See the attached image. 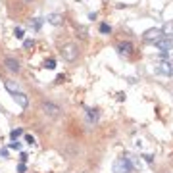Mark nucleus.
I'll list each match as a JSON object with an SVG mask.
<instances>
[{
    "label": "nucleus",
    "instance_id": "obj_1",
    "mask_svg": "<svg viewBox=\"0 0 173 173\" xmlns=\"http://www.w3.org/2000/svg\"><path fill=\"white\" fill-rule=\"evenodd\" d=\"M154 71L158 75H164V77H171L173 75V66L165 60H156L154 62Z\"/></svg>",
    "mask_w": 173,
    "mask_h": 173
},
{
    "label": "nucleus",
    "instance_id": "obj_2",
    "mask_svg": "<svg viewBox=\"0 0 173 173\" xmlns=\"http://www.w3.org/2000/svg\"><path fill=\"white\" fill-rule=\"evenodd\" d=\"M112 169L114 173H131L133 171V165H131V162L127 160V156H121V158H117L114 162V165H112Z\"/></svg>",
    "mask_w": 173,
    "mask_h": 173
},
{
    "label": "nucleus",
    "instance_id": "obj_3",
    "mask_svg": "<svg viewBox=\"0 0 173 173\" xmlns=\"http://www.w3.org/2000/svg\"><path fill=\"white\" fill-rule=\"evenodd\" d=\"M60 52H62V58H64V60H67V62H73V60H77V54H79V50H77V46L73 44V43H67V44H64Z\"/></svg>",
    "mask_w": 173,
    "mask_h": 173
},
{
    "label": "nucleus",
    "instance_id": "obj_4",
    "mask_svg": "<svg viewBox=\"0 0 173 173\" xmlns=\"http://www.w3.org/2000/svg\"><path fill=\"white\" fill-rule=\"evenodd\" d=\"M40 110H43V114L48 115V117H58V115L62 114V108L56 106V104H52V102H43Z\"/></svg>",
    "mask_w": 173,
    "mask_h": 173
},
{
    "label": "nucleus",
    "instance_id": "obj_5",
    "mask_svg": "<svg viewBox=\"0 0 173 173\" xmlns=\"http://www.w3.org/2000/svg\"><path fill=\"white\" fill-rule=\"evenodd\" d=\"M143 39L146 40V43H158L160 39H164V33H162V29H148V31H144V35H143Z\"/></svg>",
    "mask_w": 173,
    "mask_h": 173
},
{
    "label": "nucleus",
    "instance_id": "obj_6",
    "mask_svg": "<svg viewBox=\"0 0 173 173\" xmlns=\"http://www.w3.org/2000/svg\"><path fill=\"white\" fill-rule=\"evenodd\" d=\"M154 44H156V48H158V50H162V52H165V54H167V52L173 48V39L164 37V39H160L158 43H154Z\"/></svg>",
    "mask_w": 173,
    "mask_h": 173
},
{
    "label": "nucleus",
    "instance_id": "obj_7",
    "mask_svg": "<svg viewBox=\"0 0 173 173\" xmlns=\"http://www.w3.org/2000/svg\"><path fill=\"white\" fill-rule=\"evenodd\" d=\"M4 66H6L8 71H12V73H18L19 71V62L15 60L14 56H6V58H4Z\"/></svg>",
    "mask_w": 173,
    "mask_h": 173
},
{
    "label": "nucleus",
    "instance_id": "obj_8",
    "mask_svg": "<svg viewBox=\"0 0 173 173\" xmlns=\"http://www.w3.org/2000/svg\"><path fill=\"white\" fill-rule=\"evenodd\" d=\"M12 96H14V100H15V104H19V106H21V108H27V106H29V98L25 96V94H23L21 91L14 92Z\"/></svg>",
    "mask_w": 173,
    "mask_h": 173
},
{
    "label": "nucleus",
    "instance_id": "obj_9",
    "mask_svg": "<svg viewBox=\"0 0 173 173\" xmlns=\"http://www.w3.org/2000/svg\"><path fill=\"white\" fill-rule=\"evenodd\" d=\"M117 50H119V56H131V52H133V43H121V44H117Z\"/></svg>",
    "mask_w": 173,
    "mask_h": 173
},
{
    "label": "nucleus",
    "instance_id": "obj_10",
    "mask_svg": "<svg viewBox=\"0 0 173 173\" xmlns=\"http://www.w3.org/2000/svg\"><path fill=\"white\" fill-rule=\"evenodd\" d=\"M46 21L50 25H54V27H58V25L64 23V18H62V14H50L48 18H46Z\"/></svg>",
    "mask_w": 173,
    "mask_h": 173
},
{
    "label": "nucleus",
    "instance_id": "obj_11",
    "mask_svg": "<svg viewBox=\"0 0 173 173\" xmlns=\"http://www.w3.org/2000/svg\"><path fill=\"white\" fill-rule=\"evenodd\" d=\"M85 117H87V123L88 125H94V123L98 121V112H96V110H92V108H88L87 114H85Z\"/></svg>",
    "mask_w": 173,
    "mask_h": 173
},
{
    "label": "nucleus",
    "instance_id": "obj_12",
    "mask_svg": "<svg viewBox=\"0 0 173 173\" xmlns=\"http://www.w3.org/2000/svg\"><path fill=\"white\" fill-rule=\"evenodd\" d=\"M162 33H164V37L171 39V37H173V21H167L164 27H162Z\"/></svg>",
    "mask_w": 173,
    "mask_h": 173
},
{
    "label": "nucleus",
    "instance_id": "obj_13",
    "mask_svg": "<svg viewBox=\"0 0 173 173\" xmlns=\"http://www.w3.org/2000/svg\"><path fill=\"white\" fill-rule=\"evenodd\" d=\"M4 87H6V91L10 94H14V92H18L19 88H18V83H14V81H4Z\"/></svg>",
    "mask_w": 173,
    "mask_h": 173
},
{
    "label": "nucleus",
    "instance_id": "obj_14",
    "mask_svg": "<svg viewBox=\"0 0 173 173\" xmlns=\"http://www.w3.org/2000/svg\"><path fill=\"white\" fill-rule=\"evenodd\" d=\"M127 160L131 162V165H133V167H137V169H140V167H143V164H140V160H137L135 156H127Z\"/></svg>",
    "mask_w": 173,
    "mask_h": 173
},
{
    "label": "nucleus",
    "instance_id": "obj_15",
    "mask_svg": "<svg viewBox=\"0 0 173 173\" xmlns=\"http://www.w3.org/2000/svg\"><path fill=\"white\" fill-rule=\"evenodd\" d=\"M44 67L46 69H56V60L54 58H48V60L44 62Z\"/></svg>",
    "mask_w": 173,
    "mask_h": 173
},
{
    "label": "nucleus",
    "instance_id": "obj_16",
    "mask_svg": "<svg viewBox=\"0 0 173 173\" xmlns=\"http://www.w3.org/2000/svg\"><path fill=\"white\" fill-rule=\"evenodd\" d=\"M23 135V129H14L12 133H10V139L12 140H18V137H21Z\"/></svg>",
    "mask_w": 173,
    "mask_h": 173
},
{
    "label": "nucleus",
    "instance_id": "obj_17",
    "mask_svg": "<svg viewBox=\"0 0 173 173\" xmlns=\"http://www.w3.org/2000/svg\"><path fill=\"white\" fill-rule=\"evenodd\" d=\"M100 33L104 35H108V33H112V27H110L108 23H100Z\"/></svg>",
    "mask_w": 173,
    "mask_h": 173
},
{
    "label": "nucleus",
    "instance_id": "obj_18",
    "mask_svg": "<svg viewBox=\"0 0 173 173\" xmlns=\"http://www.w3.org/2000/svg\"><path fill=\"white\" fill-rule=\"evenodd\" d=\"M8 148H10V150H21V143L14 140V143H10V144H8Z\"/></svg>",
    "mask_w": 173,
    "mask_h": 173
},
{
    "label": "nucleus",
    "instance_id": "obj_19",
    "mask_svg": "<svg viewBox=\"0 0 173 173\" xmlns=\"http://www.w3.org/2000/svg\"><path fill=\"white\" fill-rule=\"evenodd\" d=\"M14 35H15V39H23V29L21 27H15V31H14Z\"/></svg>",
    "mask_w": 173,
    "mask_h": 173
},
{
    "label": "nucleus",
    "instance_id": "obj_20",
    "mask_svg": "<svg viewBox=\"0 0 173 173\" xmlns=\"http://www.w3.org/2000/svg\"><path fill=\"white\" fill-rule=\"evenodd\" d=\"M33 46H35V43H33V39H27V40H23V48H33Z\"/></svg>",
    "mask_w": 173,
    "mask_h": 173
},
{
    "label": "nucleus",
    "instance_id": "obj_21",
    "mask_svg": "<svg viewBox=\"0 0 173 173\" xmlns=\"http://www.w3.org/2000/svg\"><path fill=\"white\" fill-rule=\"evenodd\" d=\"M25 143H27V144H35V137H33V135H25Z\"/></svg>",
    "mask_w": 173,
    "mask_h": 173
},
{
    "label": "nucleus",
    "instance_id": "obj_22",
    "mask_svg": "<svg viewBox=\"0 0 173 173\" xmlns=\"http://www.w3.org/2000/svg\"><path fill=\"white\" fill-rule=\"evenodd\" d=\"M40 23H43V19H39V18H37L35 21H33V29H40Z\"/></svg>",
    "mask_w": 173,
    "mask_h": 173
},
{
    "label": "nucleus",
    "instance_id": "obj_23",
    "mask_svg": "<svg viewBox=\"0 0 173 173\" xmlns=\"http://www.w3.org/2000/svg\"><path fill=\"white\" fill-rule=\"evenodd\" d=\"M27 171V167H25V164H19L18 165V173H25Z\"/></svg>",
    "mask_w": 173,
    "mask_h": 173
},
{
    "label": "nucleus",
    "instance_id": "obj_24",
    "mask_svg": "<svg viewBox=\"0 0 173 173\" xmlns=\"http://www.w3.org/2000/svg\"><path fill=\"white\" fill-rule=\"evenodd\" d=\"M19 158H21V164H25V162H27V160H29V156H27V154H25V152H21V154H19Z\"/></svg>",
    "mask_w": 173,
    "mask_h": 173
},
{
    "label": "nucleus",
    "instance_id": "obj_25",
    "mask_svg": "<svg viewBox=\"0 0 173 173\" xmlns=\"http://www.w3.org/2000/svg\"><path fill=\"white\" fill-rule=\"evenodd\" d=\"M143 158H144L146 162H148V164H152V162H154V156H150V154H144Z\"/></svg>",
    "mask_w": 173,
    "mask_h": 173
},
{
    "label": "nucleus",
    "instance_id": "obj_26",
    "mask_svg": "<svg viewBox=\"0 0 173 173\" xmlns=\"http://www.w3.org/2000/svg\"><path fill=\"white\" fill-rule=\"evenodd\" d=\"M0 156H2V158H8V148H2V150H0Z\"/></svg>",
    "mask_w": 173,
    "mask_h": 173
}]
</instances>
